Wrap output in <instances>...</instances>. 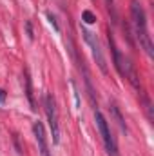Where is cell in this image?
Instances as JSON below:
<instances>
[{
    "label": "cell",
    "mask_w": 154,
    "mask_h": 156,
    "mask_svg": "<svg viewBox=\"0 0 154 156\" xmlns=\"http://www.w3.org/2000/svg\"><path fill=\"white\" fill-rule=\"evenodd\" d=\"M94 120H96V125H98V129H100L102 140H103V144H105V149H107L109 156H120V154H118L116 140L113 138V133H111V129H109V125H107L105 116H103L100 111H96V113H94Z\"/></svg>",
    "instance_id": "2"
},
{
    "label": "cell",
    "mask_w": 154,
    "mask_h": 156,
    "mask_svg": "<svg viewBox=\"0 0 154 156\" xmlns=\"http://www.w3.org/2000/svg\"><path fill=\"white\" fill-rule=\"evenodd\" d=\"M24 80H26V94H27V100H29V104H31V109L35 111L37 107H35V98H33V89H31V80H29V76H27V75L24 76Z\"/></svg>",
    "instance_id": "6"
},
{
    "label": "cell",
    "mask_w": 154,
    "mask_h": 156,
    "mask_svg": "<svg viewBox=\"0 0 154 156\" xmlns=\"http://www.w3.org/2000/svg\"><path fill=\"white\" fill-rule=\"evenodd\" d=\"M47 18H49V22H51V26L54 27V31H60V27H58V24H56V20H54V16H53L51 13H47Z\"/></svg>",
    "instance_id": "10"
},
{
    "label": "cell",
    "mask_w": 154,
    "mask_h": 156,
    "mask_svg": "<svg viewBox=\"0 0 154 156\" xmlns=\"http://www.w3.org/2000/svg\"><path fill=\"white\" fill-rule=\"evenodd\" d=\"M111 113L114 115L116 122H118V125H120V129H121V131H127L125 122H123V118H121V115H120V111H118V107H116V105H111Z\"/></svg>",
    "instance_id": "7"
},
{
    "label": "cell",
    "mask_w": 154,
    "mask_h": 156,
    "mask_svg": "<svg viewBox=\"0 0 154 156\" xmlns=\"http://www.w3.org/2000/svg\"><path fill=\"white\" fill-rule=\"evenodd\" d=\"M44 107H45V115L49 120V127H51V134H53V142L58 144L60 142V127H58V113H56V104L54 98L51 94H45L44 98Z\"/></svg>",
    "instance_id": "3"
},
{
    "label": "cell",
    "mask_w": 154,
    "mask_h": 156,
    "mask_svg": "<svg viewBox=\"0 0 154 156\" xmlns=\"http://www.w3.org/2000/svg\"><path fill=\"white\" fill-rule=\"evenodd\" d=\"M105 4H107V9L111 11V15H113V18L116 20V11H114V2L113 0H105Z\"/></svg>",
    "instance_id": "9"
},
{
    "label": "cell",
    "mask_w": 154,
    "mask_h": 156,
    "mask_svg": "<svg viewBox=\"0 0 154 156\" xmlns=\"http://www.w3.org/2000/svg\"><path fill=\"white\" fill-rule=\"evenodd\" d=\"M82 18H83V22H85V24H94V22H96V15H94V13H91L89 9H85V11L82 13Z\"/></svg>",
    "instance_id": "8"
},
{
    "label": "cell",
    "mask_w": 154,
    "mask_h": 156,
    "mask_svg": "<svg viewBox=\"0 0 154 156\" xmlns=\"http://www.w3.org/2000/svg\"><path fill=\"white\" fill-rule=\"evenodd\" d=\"M4 102H5V91H4V89H0V105H2Z\"/></svg>",
    "instance_id": "12"
},
{
    "label": "cell",
    "mask_w": 154,
    "mask_h": 156,
    "mask_svg": "<svg viewBox=\"0 0 154 156\" xmlns=\"http://www.w3.org/2000/svg\"><path fill=\"white\" fill-rule=\"evenodd\" d=\"M26 27H27V37H29V40H33V29H31V22H26Z\"/></svg>",
    "instance_id": "11"
},
{
    "label": "cell",
    "mask_w": 154,
    "mask_h": 156,
    "mask_svg": "<svg viewBox=\"0 0 154 156\" xmlns=\"http://www.w3.org/2000/svg\"><path fill=\"white\" fill-rule=\"evenodd\" d=\"M131 16H132V24H134V29H136V35L140 38L142 47L145 49V53L152 58L154 56V45L151 35H149V29H147V18H145V11L142 7V4L138 0H132L131 2Z\"/></svg>",
    "instance_id": "1"
},
{
    "label": "cell",
    "mask_w": 154,
    "mask_h": 156,
    "mask_svg": "<svg viewBox=\"0 0 154 156\" xmlns=\"http://www.w3.org/2000/svg\"><path fill=\"white\" fill-rule=\"evenodd\" d=\"M82 35H83V38L87 42V45L91 47V53H93V56H94V60H96L100 71H102L103 75H107V62H105L103 51H102V47H100V42L96 38V35L91 33V31H87V29H82Z\"/></svg>",
    "instance_id": "4"
},
{
    "label": "cell",
    "mask_w": 154,
    "mask_h": 156,
    "mask_svg": "<svg viewBox=\"0 0 154 156\" xmlns=\"http://www.w3.org/2000/svg\"><path fill=\"white\" fill-rule=\"evenodd\" d=\"M33 133H35V138H37V144H38L40 154L42 156H51V153H49V145H47L45 129H44L42 122H35V123H33Z\"/></svg>",
    "instance_id": "5"
}]
</instances>
